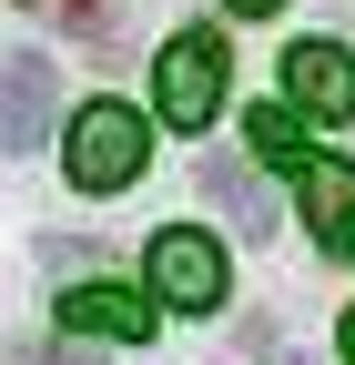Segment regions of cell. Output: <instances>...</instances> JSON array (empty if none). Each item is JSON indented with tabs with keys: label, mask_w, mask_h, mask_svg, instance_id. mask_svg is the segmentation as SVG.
I'll use <instances>...</instances> for the list:
<instances>
[{
	"label": "cell",
	"mask_w": 355,
	"mask_h": 365,
	"mask_svg": "<svg viewBox=\"0 0 355 365\" xmlns=\"http://www.w3.org/2000/svg\"><path fill=\"white\" fill-rule=\"evenodd\" d=\"M61 163H71L81 193H122V182L143 173V112H132V102H92V112L71 122Z\"/></svg>",
	"instance_id": "cell-1"
},
{
	"label": "cell",
	"mask_w": 355,
	"mask_h": 365,
	"mask_svg": "<svg viewBox=\"0 0 355 365\" xmlns=\"http://www.w3.org/2000/svg\"><path fill=\"white\" fill-rule=\"evenodd\" d=\"M153 81H163V122L203 132L213 112H224V41H213V31H173Z\"/></svg>",
	"instance_id": "cell-2"
},
{
	"label": "cell",
	"mask_w": 355,
	"mask_h": 365,
	"mask_svg": "<svg viewBox=\"0 0 355 365\" xmlns=\"http://www.w3.org/2000/svg\"><path fill=\"white\" fill-rule=\"evenodd\" d=\"M153 284H163V304H183V314L224 304V244H213V234H193V223L153 234Z\"/></svg>",
	"instance_id": "cell-3"
},
{
	"label": "cell",
	"mask_w": 355,
	"mask_h": 365,
	"mask_svg": "<svg viewBox=\"0 0 355 365\" xmlns=\"http://www.w3.org/2000/svg\"><path fill=\"white\" fill-rule=\"evenodd\" d=\"M51 102H61V81L41 51H11L0 61V153H31L41 132H51Z\"/></svg>",
	"instance_id": "cell-4"
},
{
	"label": "cell",
	"mask_w": 355,
	"mask_h": 365,
	"mask_svg": "<svg viewBox=\"0 0 355 365\" xmlns=\"http://www.w3.org/2000/svg\"><path fill=\"white\" fill-rule=\"evenodd\" d=\"M284 91L315 122H355V61L335 51V41H294V51H284Z\"/></svg>",
	"instance_id": "cell-5"
},
{
	"label": "cell",
	"mask_w": 355,
	"mask_h": 365,
	"mask_svg": "<svg viewBox=\"0 0 355 365\" xmlns=\"http://www.w3.org/2000/svg\"><path fill=\"white\" fill-rule=\"evenodd\" d=\"M61 325H71V335H112V345H143V335H153V304L132 294V284H71V294H61Z\"/></svg>",
	"instance_id": "cell-6"
},
{
	"label": "cell",
	"mask_w": 355,
	"mask_h": 365,
	"mask_svg": "<svg viewBox=\"0 0 355 365\" xmlns=\"http://www.w3.org/2000/svg\"><path fill=\"white\" fill-rule=\"evenodd\" d=\"M304 223H315V244L355 254V163H335V153H304Z\"/></svg>",
	"instance_id": "cell-7"
},
{
	"label": "cell",
	"mask_w": 355,
	"mask_h": 365,
	"mask_svg": "<svg viewBox=\"0 0 355 365\" xmlns=\"http://www.w3.org/2000/svg\"><path fill=\"white\" fill-rule=\"evenodd\" d=\"M203 193L234 213V234H274V203H264V182L244 163H203Z\"/></svg>",
	"instance_id": "cell-8"
},
{
	"label": "cell",
	"mask_w": 355,
	"mask_h": 365,
	"mask_svg": "<svg viewBox=\"0 0 355 365\" xmlns=\"http://www.w3.org/2000/svg\"><path fill=\"white\" fill-rule=\"evenodd\" d=\"M244 132H254V153H264V163H284V173H304V122H294L284 102H264V112H244Z\"/></svg>",
	"instance_id": "cell-9"
},
{
	"label": "cell",
	"mask_w": 355,
	"mask_h": 365,
	"mask_svg": "<svg viewBox=\"0 0 355 365\" xmlns=\"http://www.w3.org/2000/svg\"><path fill=\"white\" fill-rule=\"evenodd\" d=\"M224 11H244V21H264V11H284V0H224Z\"/></svg>",
	"instance_id": "cell-10"
},
{
	"label": "cell",
	"mask_w": 355,
	"mask_h": 365,
	"mask_svg": "<svg viewBox=\"0 0 355 365\" xmlns=\"http://www.w3.org/2000/svg\"><path fill=\"white\" fill-rule=\"evenodd\" d=\"M51 365H92V355H81V345H61V355H51Z\"/></svg>",
	"instance_id": "cell-11"
},
{
	"label": "cell",
	"mask_w": 355,
	"mask_h": 365,
	"mask_svg": "<svg viewBox=\"0 0 355 365\" xmlns=\"http://www.w3.org/2000/svg\"><path fill=\"white\" fill-rule=\"evenodd\" d=\"M345 365H355V314H345Z\"/></svg>",
	"instance_id": "cell-12"
}]
</instances>
